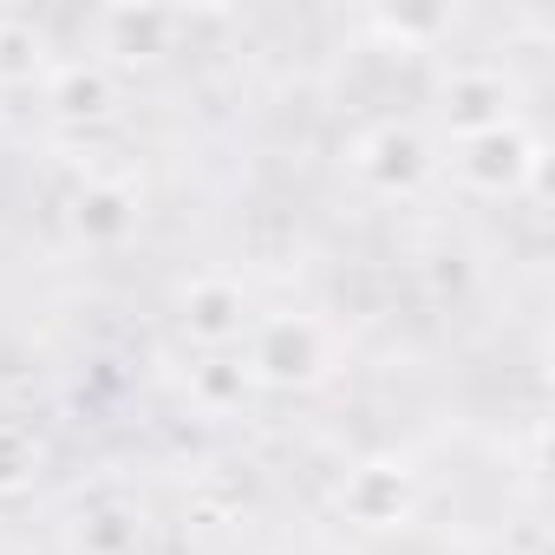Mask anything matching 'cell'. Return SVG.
I'll return each mask as SVG.
<instances>
[{
  "label": "cell",
  "instance_id": "6da1fadb",
  "mask_svg": "<svg viewBox=\"0 0 555 555\" xmlns=\"http://www.w3.org/2000/svg\"><path fill=\"white\" fill-rule=\"evenodd\" d=\"M334 360H340V347L314 314H268V321L248 327L235 366L261 392H314L334 373Z\"/></svg>",
  "mask_w": 555,
  "mask_h": 555
},
{
  "label": "cell",
  "instance_id": "7a4b0ae2",
  "mask_svg": "<svg viewBox=\"0 0 555 555\" xmlns=\"http://www.w3.org/2000/svg\"><path fill=\"white\" fill-rule=\"evenodd\" d=\"M340 164L373 196H418L438 177V144L418 125H405V118H379V125H366V131L347 138Z\"/></svg>",
  "mask_w": 555,
  "mask_h": 555
},
{
  "label": "cell",
  "instance_id": "3957f363",
  "mask_svg": "<svg viewBox=\"0 0 555 555\" xmlns=\"http://www.w3.org/2000/svg\"><path fill=\"white\" fill-rule=\"evenodd\" d=\"M535 170H542V144H535V131H529L522 118L451 144V177H457L470 196H490V203H503V196L529 190V183H535Z\"/></svg>",
  "mask_w": 555,
  "mask_h": 555
},
{
  "label": "cell",
  "instance_id": "277c9868",
  "mask_svg": "<svg viewBox=\"0 0 555 555\" xmlns=\"http://www.w3.org/2000/svg\"><path fill=\"white\" fill-rule=\"evenodd\" d=\"M340 522H353L360 535H392L418 516V470L405 457H366L340 477L334 490Z\"/></svg>",
  "mask_w": 555,
  "mask_h": 555
},
{
  "label": "cell",
  "instance_id": "5b68a950",
  "mask_svg": "<svg viewBox=\"0 0 555 555\" xmlns=\"http://www.w3.org/2000/svg\"><path fill=\"white\" fill-rule=\"evenodd\" d=\"M255 327V308H248V288L235 274H196V282L177 295V334L203 353H229L242 347Z\"/></svg>",
  "mask_w": 555,
  "mask_h": 555
},
{
  "label": "cell",
  "instance_id": "8992f818",
  "mask_svg": "<svg viewBox=\"0 0 555 555\" xmlns=\"http://www.w3.org/2000/svg\"><path fill=\"white\" fill-rule=\"evenodd\" d=\"M144 535H151V509L131 490H118V483L79 496L73 516H66L73 555H144Z\"/></svg>",
  "mask_w": 555,
  "mask_h": 555
},
{
  "label": "cell",
  "instance_id": "52a82bcc",
  "mask_svg": "<svg viewBox=\"0 0 555 555\" xmlns=\"http://www.w3.org/2000/svg\"><path fill=\"white\" fill-rule=\"evenodd\" d=\"M438 125L451 131V144L496 131V125H516V86L496 66H451L438 79Z\"/></svg>",
  "mask_w": 555,
  "mask_h": 555
},
{
  "label": "cell",
  "instance_id": "ba28073f",
  "mask_svg": "<svg viewBox=\"0 0 555 555\" xmlns=\"http://www.w3.org/2000/svg\"><path fill=\"white\" fill-rule=\"evenodd\" d=\"M66 222H73V235L86 242V248H125L131 235H138V222H144V190L131 183V177H86L79 190H73V203H66Z\"/></svg>",
  "mask_w": 555,
  "mask_h": 555
},
{
  "label": "cell",
  "instance_id": "9c48e42d",
  "mask_svg": "<svg viewBox=\"0 0 555 555\" xmlns=\"http://www.w3.org/2000/svg\"><path fill=\"white\" fill-rule=\"evenodd\" d=\"M92 34H99V66H157L164 53H177V34H183V14H170V8H105L99 21H92Z\"/></svg>",
  "mask_w": 555,
  "mask_h": 555
},
{
  "label": "cell",
  "instance_id": "30bf717a",
  "mask_svg": "<svg viewBox=\"0 0 555 555\" xmlns=\"http://www.w3.org/2000/svg\"><path fill=\"white\" fill-rule=\"evenodd\" d=\"M40 99H47V112H53L60 125L92 131V125H112V118H118V73L79 53V60H60V66L47 73Z\"/></svg>",
  "mask_w": 555,
  "mask_h": 555
},
{
  "label": "cell",
  "instance_id": "8fae6325",
  "mask_svg": "<svg viewBox=\"0 0 555 555\" xmlns=\"http://www.w3.org/2000/svg\"><path fill=\"white\" fill-rule=\"evenodd\" d=\"M53 66H60L53 34L34 14H0V92H27V86L40 92Z\"/></svg>",
  "mask_w": 555,
  "mask_h": 555
},
{
  "label": "cell",
  "instance_id": "7c38bea8",
  "mask_svg": "<svg viewBox=\"0 0 555 555\" xmlns=\"http://www.w3.org/2000/svg\"><path fill=\"white\" fill-rule=\"evenodd\" d=\"M47 470V444L34 425H14V418H0V496H21L34 490Z\"/></svg>",
  "mask_w": 555,
  "mask_h": 555
},
{
  "label": "cell",
  "instance_id": "4fadbf2b",
  "mask_svg": "<svg viewBox=\"0 0 555 555\" xmlns=\"http://www.w3.org/2000/svg\"><path fill=\"white\" fill-rule=\"evenodd\" d=\"M190 392H196L209 412H235V405L248 399V379H242V366H235V360H209V366H196Z\"/></svg>",
  "mask_w": 555,
  "mask_h": 555
},
{
  "label": "cell",
  "instance_id": "5bb4252c",
  "mask_svg": "<svg viewBox=\"0 0 555 555\" xmlns=\"http://www.w3.org/2000/svg\"><path fill=\"white\" fill-rule=\"evenodd\" d=\"M0 144H8V105H0Z\"/></svg>",
  "mask_w": 555,
  "mask_h": 555
}]
</instances>
